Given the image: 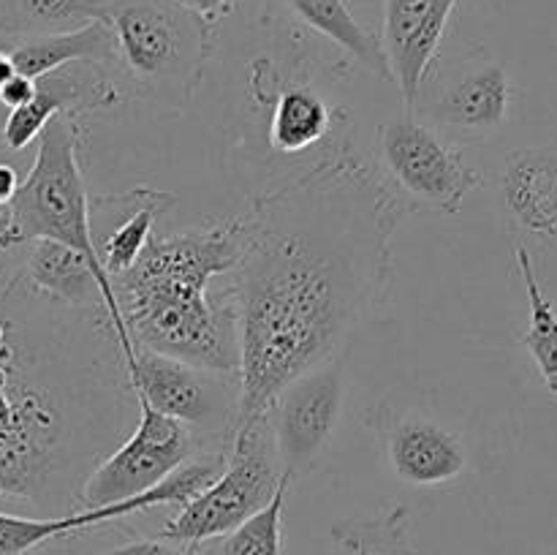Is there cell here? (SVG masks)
I'll use <instances>...</instances> for the list:
<instances>
[{
  "instance_id": "obj_6",
  "label": "cell",
  "mask_w": 557,
  "mask_h": 555,
  "mask_svg": "<svg viewBox=\"0 0 557 555\" xmlns=\"http://www.w3.org/2000/svg\"><path fill=\"white\" fill-rule=\"evenodd\" d=\"M275 435L270 424V408L245 419L234 428L226 466L215 482L201 490L163 526L161 539L177 544H205L226 536L250 515L270 504L281 484Z\"/></svg>"
},
{
  "instance_id": "obj_13",
  "label": "cell",
  "mask_w": 557,
  "mask_h": 555,
  "mask_svg": "<svg viewBox=\"0 0 557 555\" xmlns=\"http://www.w3.org/2000/svg\"><path fill=\"white\" fill-rule=\"evenodd\" d=\"M386 460L397 479L413 488L446 484L466 471V446L441 422L419 414H384L379 424Z\"/></svg>"
},
{
  "instance_id": "obj_11",
  "label": "cell",
  "mask_w": 557,
  "mask_h": 555,
  "mask_svg": "<svg viewBox=\"0 0 557 555\" xmlns=\"http://www.w3.org/2000/svg\"><path fill=\"white\" fill-rule=\"evenodd\" d=\"M120 101V90L109 76L107 65L79 60L60 65L36 79V96L20 109H11L3 123V145L20 152L41 136L47 123L58 114L85 118V114L112 109Z\"/></svg>"
},
{
  "instance_id": "obj_25",
  "label": "cell",
  "mask_w": 557,
  "mask_h": 555,
  "mask_svg": "<svg viewBox=\"0 0 557 555\" xmlns=\"http://www.w3.org/2000/svg\"><path fill=\"white\" fill-rule=\"evenodd\" d=\"M85 531H92L85 511L58 517H22L0 511V555H27L54 539L79 536Z\"/></svg>"
},
{
  "instance_id": "obj_1",
  "label": "cell",
  "mask_w": 557,
  "mask_h": 555,
  "mask_svg": "<svg viewBox=\"0 0 557 555\" xmlns=\"http://www.w3.org/2000/svg\"><path fill=\"white\" fill-rule=\"evenodd\" d=\"M406 210L381 169L343 145L239 212L234 428L267 411L288 381L348 351L389 286Z\"/></svg>"
},
{
  "instance_id": "obj_5",
  "label": "cell",
  "mask_w": 557,
  "mask_h": 555,
  "mask_svg": "<svg viewBox=\"0 0 557 555\" xmlns=\"http://www.w3.org/2000/svg\"><path fill=\"white\" fill-rule=\"evenodd\" d=\"M107 22L136 96L172 109L194 101L212 52L199 20L169 0H109Z\"/></svg>"
},
{
  "instance_id": "obj_27",
  "label": "cell",
  "mask_w": 557,
  "mask_h": 555,
  "mask_svg": "<svg viewBox=\"0 0 557 555\" xmlns=\"http://www.w3.org/2000/svg\"><path fill=\"white\" fill-rule=\"evenodd\" d=\"M169 3H174L177 9H183L185 14L199 20L210 33L237 9V0H169Z\"/></svg>"
},
{
  "instance_id": "obj_8",
  "label": "cell",
  "mask_w": 557,
  "mask_h": 555,
  "mask_svg": "<svg viewBox=\"0 0 557 555\" xmlns=\"http://www.w3.org/2000/svg\"><path fill=\"white\" fill-rule=\"evenodd\" d=\"M379 169L408 207H430L444 215L462 210L466 196L482 183L476 169L435 128L403 114L379 131Z\"/></svg>"
},
{
  "instance_id": "obj_24",
  "label": "cell",
  "mask_w": 557,
  "mask_h": 555,
  "mask_svg": "<svg viewBox=\"0 0 557 555\" xmlns=\"http://www.w3.org/2000/svg\"><path fill=\"white\" fill-rule=\"evenodd\" d=\"M294 479L281 473L275 495L256 515L223 536L218 555H283V509Z\"/></svg>"
},
{
  "instance_id": "obj_3",
  "label": "cell",
  "mask_w": 557,
  "mask_h": 555,
  "mask_svg": "<svg viewBox=\"0 0 557 555\" xmlns=\"http://www.w3.org/2000/svg\"><path fill=\"white\" fill-rule=\"evenodd\" d=\"M239 254V215L172 234L152 232L134 267L112 278L131 343L196 368L237 373Z\"/></svg>"
},
{
  "instance_id": "obj_17",
  "label": "cell",
  "mask_w": 557,
  "mask_h": 555,
  "mask_svg": "<svg viewBox=\"0 0 557 555\" xmlns=\"http://www.w3.org/2000/svg\"><path fill=\"white\" fill-rule=\"evenodd\" d=\"M511 85L504 65H487L462 76L435 103V120L466 136L498 131L509 118Z\"/></svg>"
},
{
  "instance_id": "obj_4",
  "label": "cell",
  "mask_w": 557,
  "mask_h": 555,
  "mask_svg": "<svg viewBox=\"0 0 557 555\" xmlns=\"http://www.w3.org/2000/svg\"><path fill=\"white\" fill-rule=\"evenodd\" d=\"M79 120L65 118V114L49 120L47 128L38 136V152L30 172L25 180H20V188L11 196L9 205L0 207V250L20 248L33 239H54L85 256L101 286L103 310L117 332L120 348L128 365L134 357V343L120 316L112 281L92 243L90 199H87L85 172L79 163Z\"/></svg>"
},
{
  "instance_id": "obj_9",
  "label": "cell",
  "mask_w": 557,
  "mask_h": 555,
  "mask_svg": "<svg viewBox=\"0 0 557 555\" xmlns=\"http://www.w3.org/2000/svg\"><path fill=\"white\" fill-rule=\"evenodd\" d=\"M136 406H139V422L131 430L128 439L117 449L109 452L82 482L76 493L79 509H98V506L134 498L201 452L196 435L183 422L156 411L150 403L139 397H136Z\"/></svg>"
},
{
  "instance_id": "obj_15",
  "label": "cell",
  "mask_w": 557,
  "mask_h": 555,
  "mask_svg": "<svg viewBox=\"0 0 557 555\" xmlns=\"http://www.w3.org/2000/svg\"><path fill=\"white\" fill-rule=\"evenodd\" d=\"M504 201L509 215L539 239H557V156L522 147L506 158Z\"/></svg>"
},
{
  "instance_id": "obj_20",
  "label": "cell",
  "mask_w": 557,
  "mask_h": 555,
  "mask_svg": "<svg viewBox=\"0 0 557 555\" xmlns=\"http://www.w3.org/2000/svg\"><path fill=\"white\" fill-rule=\"evenodd\" d=\"M332 109L308 82H288L277 90L270 118V145L277 152H305L326 139Z\"/></svg>"
},
{
  "instance_id": "obj_2",
  "label": "cell",
  "mask_w": 557,
  "mask_h": 555,
  "mask_svg": "<svg viewBox=\"0 0 557 555\" xmlns=\"http://www.w3.org/2000/svg\"><path fill=\"white\" fill-rule=\"evenodd\" d=\"M131 390L103 305L71 308L20 275L0 292V498L76 506L117 449Z\"/></svg>"
},
{
  "instance_id": "obj_21",
  "label": "cell",
  "mask_w": 557,
  "mask_h": 555,
  "mask_svg": "<svg viewBox=\"0 0 557 555\" xmlns=\"http://www.w3.org/2000/svg\"><path fill=\"white\" fill-rule=\"evenodd\" d=\"M96 20H109V0H3L0 33L16 38L44 36Z\"/></svg>"
},
{
  "instance_id": "obj_12",
  "label": "cell",
  "mask_w": 557,
  "mask_h": 555,
  "mask_svg": "<svg viewBox=\"0 0 557 555\" xmlns=\"http://www.w3.org/2000/svg\"><path fill=\"white\" fill-rule=\"evenodd\" d=\"M460 0H384V52L406 114H417L422 85Z\"/></svg>"
},
{
  "instance_id": "obj_29",
  "label": "cell",
  "mask_w": 557,
  "mask_h": 555,
  "mask_svg": "<svg viewBox=\"0 0 557 555\" xmlns=\"http://www.w3.org/2000/svg\"><path fill=\"white\" fill-rule=\"evenodd\" d=\"M20 188V177H16V169L11 163H0V207L9 205L11 196Z\"/></svg>"
},
{
  "instance_id": "obj_30",
  "label": "cell",
  "mask_w": 557,
  "mask_h": 555,
  "mask_svg": "<svg viewBox=\"0 0 557 555\" xmlns=\"http://www.w3.org/2000/svg\"><path fill=\"white\" fill-rule=\"evenodd\" d=\"M14 74H16V69H14V63H11L9 52H5V49H0V87H3Z\"/></svg>"
},
{
  "instance_id": "obj_16",
  "label": "cell",
  "mask_w": 557,
  "mask_h": 555,
  "mask_svg": "<svg viewBox=\"0 0 557 555\" xmlns=\"http://www.w3.org/2000/svg\"><path fill=\"white\" fill-rule=\"evenodd\" d=\"M5 52H9L16 74L27 76V79H38V76L49 74L60 65L79 63V60L101 63L107 69L117 63L114 33L109 22L103 20L87 22V25L74 27V30L16 38Z\"/></svg>"
},
{
  "instance_id": "obj_19",
  "label": "cell",
  "mask_w": 557,
  "mask_h": 555,
  "mask_svg": "<svg viewBox=\"0 0 557 555\" xmlns=\"http://www.w3.org/2000/svg\"><path fill=\"white\" fill-rule=\"evenodd\" d=\"M286 5L299 22L330 38L335 47H341L362 69H368L379 79L392 82L384 44L354 16V11L348 9V0H286Z\"/></svg>"
},
{
  "instance_id": "obj_26",
  "label": "cell",
  "mask_w": 557,
  "mask_h": 555,
  "mask_svg": "<svg viewBox=\"0 0 557 555\" xmlns=\"http://www.w3.org/2000/svg\"><path fill=\"white\" fill-rule=\"evenodd\" d=\"M101 555H201V544H177L169 539H136Z\"/></svg>"
},
{
  "instance_id": "obj_22",
  "label": "cell",
  "mask_w": 557,
  "mask_h": 555,
  "mask_svg": "<svg viewBox=\"0 0 557 555\" xmlns=\"http://www.w3.org/2000/svg\"><path fill=\"white\" fill-rule=\"evenodd\" d=\"M517 267H520L522 283H525L528 305H531V326H528L522 343L531 351L547 390L557 395V308L553 299L544 297L536 270H533L531 254L522 245L517 248Z\"/></svg>"
},
{
  "instance_id": "obj_18",
  "label": "cell",
  "mask_w": 557,
  "mask_h": 555,
  "mask_svg": "<svg viewBox=\"0 0 557 555\" xmlns=\"http://www.w3.org/2000/svg\"><path fill=\"white\" fill-rule=\"evenodd\" d=\"M27 250V261L20 278L44 297L54 303L71 305V308H90L103 305L101 286L92 275L85 256L71 250L69 245L54 239H33Z\"/></svg>"
},
{
  "instance_id": "obj_14",
  "label": "cell",
  "mask_w": 557,
  "mask_h": 555,
  "mask_svg": "<svg viewBox=\"0 0 557 555\" xmlns=\"http://www.w3.org/2000/svg\"><path fill=\"white\" fill-rule=\"evenodd\" d=\"M172 205V194L145 188V185H136L125 194L98 196L90 201V226H98V223L107 226V234L92 237V243H96L98 259H101L109 281L134 267L150 239L158 215Z\"/></svg>"
},
{
  "instance_id": "obj_23",
  "label": "cell",
  "mask_w": 557,
  "mask_h": 555,
  "mask_svg": "<svg viewBox=\"0 0 557 555\" xmlns=\"http://www.w3.org/2000/svg\"><path fill=\"white\" fill-rule=\"evenodd\" d=\"M335 555H417L408 539V509L392 506L368 520H348L335 526Z\"/></svg>"
},
{
  "instance_id": "obj_10",
  "label": "cell",
  "mask_w": 557,
  "mask_h": 555,
  "mask_svg": "<svg viewBox=\"0 0 557 555\" xmlns=\"http://www.w3.org/2000/svg\"><path fill=\"white\" fill-rule=\"evenodd\" d=\"M348 351L288 381L270 403L277 460L292 479L313 471L330 446L346 397Z\"/></svg>"
},
{
  "instance_id": "obj_28",
  "label": "cell",
  "mask_w": 557,
  "mask_h": 555,
  "mask_svg": "<svg viewBox=\"0 0 557 555\" xmlns=\"http://www.w3.org/2000/svg\"><path fill=\"white\" fill-rule=\"evenodd\" d=\"M33 96H36V79H27V76L22 74H14L3 87H0V103H3L9 112L11 109L25 107Z\"/></svg>"
},
{
  "instance_id": "obj_7",
  "label": "cell",
  "mask_w": 557,
  "mask_h": 555,
  "mask_svg": "<svg viewBox=\"0 0 557 555\" xmlns=\"http://www.w3.org/2000/svg\"><path fill=\"white\" fill-rule=\"evenodd\" d=\"M125 368L134 395L183 422L196 435L201 452H228L239 406L237 373L196 368L136 343Z\"/></svg>"
}]
</instances>
